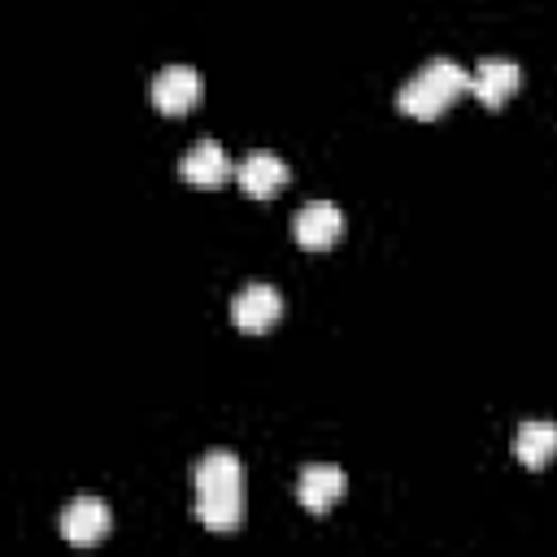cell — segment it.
<instances>
[{
  "label": "cell",
  "mask_w": 557,
  "mask_h": 557,
  "mask_svg": "<svg viewBox=\"0 0 557 557\" xmlns=\"http://www.w3.org/2000/svg\"><path fill=\"white\" fill-rule=\"evenodd\" d=\"M196 513L218 535H226L244 522V466L235 453L213 448L196 466Z\"/></svg>",
  "instance_id": "cell-1"
},
{
  "label": "cell",
  "mask_w": 557,
  "mask_h": 557,
  "mask_svg": "<svg viewBox=\"0 0 557 557\" xmlns=\"http://www.w3.org/2000/svg\"><path fill=\"white\" fill-rule=\"evenodd\" d=\"M109 527H113V513H109V505L96 500V496H78V500H70V505L61 509V540L74 544V548L100 544V540L109 535Z\"/></svg>",
  "instance_id": "cell-2"
},
{
  "label": "cell",
  "mask_w": 557,
  "mask_h": 557,
  "mask_svg": "<svg viewBox=\"0 0 557 557\" xmlns=\"http://www.w3.org/2000/svg\"><path fill=\"white\" fill-rule=\"evenodd\" d=\"M339 231H344V213L331 200H305L292 218V235L309 252H326L339 239Z\"/></svg>",
  "instance_id": "cell-3"
},
{
  "label": "cell",
  "mask_w": 557,
  "mask_h": 557,
  "mask_svg": "<svg viewBox=\"0 0 557 557\" xmlns=\"http://www.w3.org/2000/svg\"><path fill=\"white\" fill-rule=\"evenodd\" d=\"M278 313H283V296H278V287H270V283H248V287H239L235 300H231V322H235L239 331H248V335L270 331V326L278 322Z\"/></svg>",
  "instance_id": "cell-4"
},
{
  "label": "cell",
  "mask_w": 557,
  "mask_h": 557,
  "mask_svg": "<svg viewBox=\"0 0 557 557\" xmlns=\"http://www.w3.org/2000/svg\"><path fill=\"white\" fill-rule=\"evenodd\" d=\"M518 87H522V70H518L509 57H483V61L470 70V91H474L487 109H500Z\"/></svg>",
  "instance_id": "cell-5"
},
{
  "label": "cell",
  "mask_w": 557,
  "mask_h": 557,
  "mask_svg": "<svg viewBox=\"0 0 557 557\" xmlns=\"http://www.w3.org/2000/svg\"><path fill=\"white\" fill-rule=\"evenodd\" d=\"M196 100H200V74L191 65H165V70H157V78H152V104L161 113L178 117Z\"/></svg>",
  "instance_id": "cell-6"
},
{
  "label": "cell",
  "mask_w": 557,
  "mask_h": 557,
  "mask_svg": "<svg viewBox=\"0 0 557 557\" xmlns=\"http://www.w3.org/2000/svg\"><path fill=\"white\" fill-rule=\"evenodd\" d=\"M235 178H239V187H244L252 200H270V196L287 183V161H283L278 152L257 148V152H248V157L239 161Z\"/></svg>",
  "instance_id": "cell-7"
},
{
  "label": "cell",
  "mask_w": 557,
  "mask_h": 557,
  "mask_svg": "<svg viewBox=\"0 0 557 557\" xmlns=\"http://www.w3.org/2000/svg\"><path fill=\"white\" fill-rule=\"evenodd\" d=\"M226 174H231V157L213 139L191 144L178 161V178L191 183V187H218V183H226Z\"/></svg>",
  "instance_id": "cell-8"
},
{
  "label": "cell",
  "mask_w": 557,
  "mask_h": 557,
  "mask_svg": "<svg viewBox=\"0 0 557 557\" xmlns=\"http://www.w3.org/2000/svg\"><path fill=\"white\" fill-rule=\"evenodd\" d=\"M296 496H300V505H305L309 513H326V509L344 496V474H339V466H326V461L305 466L300 479H296Z\"/></svg>",
  "instance_id": "cell-9"
},
{
  "label": "cell",
  "mask_w": 557,
  "mask_h": 557,
  "mask_svg": "<svg viewBox=\"0 0 557 557\" xmlns=\"http://www.w3.org/2000/svg\"><path fill=\"white\" fill-rule=\"evenodd\" d=\"M513 453H518V461H522L527 470L548 466V461L557 457V422H548V418L522 422L518 435H513Z\"/></svg>",
  "instance_id": "cell-10"
},
{
  "label": "cell",
  "mask_w": 557,
  "mask_h": 557,
  "mask_svg": "<svg viewBox=\"0 0 557 557\" xmlns=\"http://www.w3.org/2000/svg\"><path fill=\"white\" fill-rule=\"evenodd\" d=\"M396 109L400 113H409V117H440L444 109H448V100L422 78V74H413L400 91H396Z\"/></svg>",
  "instance_id": "cell-11"
},
{
  "label": "cell",
  "mask_w": 557,
  "mask_h": 557,
  "mask_svg": "<svg viewBox=\"0 0 557 557\" xmlns=\"http://www.w3.org/2000/svg\"><path fill=\"white\" fill-rule=\"evenodd\" d=\"M418 74H422V78H426V83H431L448 104H453L457 96H466V91H470V70H461V65H457V61H448V57L426 61Z\"/></svg>",
  "instance_id": "cell-12"
}]
</instances>
